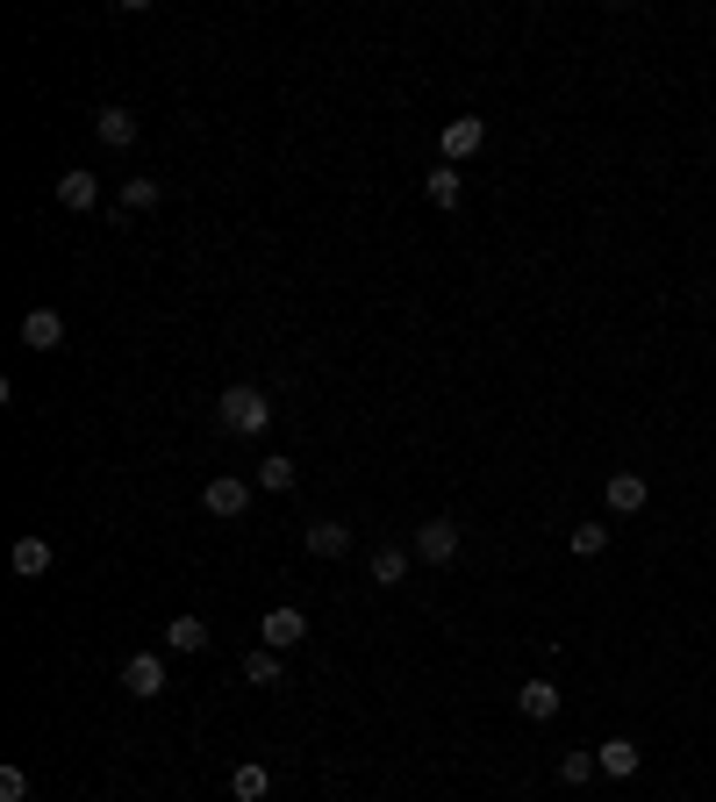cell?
<instances>
[{"label": "cell", "instance_id": "15", "mask_svg": "<svg viewBox=\"0 0 716 802\" xmlns=\"http://www.w3.org/2000/svg\"><path fill=\"white\" fill-rule=\"evenodd\" d=\"M230 795H237V802H266V795H273V774L258 767V760H244V767L230 774Z\"/></svg>", "mask_w": 716, "mask_h": 802}, {"label": "cell", "instance_id": "23", "mask_svg": "<svg viewBox=\"0 0 716 802\" xmlns=\"http://www.w3.org/2000/svg\"><path fill=\"white\" fill-rule=\"evenodd\" d=\"M0 802H29V774L22 767H0Z\"/></svg>", "mask_w": 716, "mask_h": 802}, {"label": "cell", "instance_id": "4", "mask_svg": "<svg viewBox=\"0 0 716 802\" xmlns=\"http://www.w3.org/2000/svg\"><path fill=\"white\" fill-rule=\"evenodd\" d=\"M201 509H208V516H222V523H230V516H244V509H251V480L215 473V480L201 488Z\"/></svg>", "mask_w": 716, "mask_h": 802}, {"label": "cell", "instance_id": "1", "mask_svg": "<svg viewBox=\"0 0 716 802\" xmlns=\"http://www.w3.org/2000/svg\"><path fill=\"white\" fill-rule=\"evenodd\" d=\"M215 423L237 430V437H258V430H273V394L251 387V380H237V387L215 394Z\"/></svg>", "mask_w": 716, "mask_h": 802}, {"label": "cell", "instance_id": "16", "mask_svg": "<svg viewBox=\"0 0 716 802\" xmlns=\"http://www.w3.org/2000/svg\"><path fill=\"white\" fill-rule=\"evenodd\" d=\"M308 552H316V559H344V552H351V530L344 523H308Z\"/></svg>", "mask_w": 716, "mask_h": 802}, {"label": "cell", "instance_id": "17", "mask_svg": "<svg viewBox=\"0 0 716 802\" xmlns=\"http://www.w3.org/2000/svg\"><path fill=\"white\" fill-rule=\"evenodd\" d=\"M165 645L172 652H208V624H201V616H172V624H165Z\"/></svg>", "mask_w": 716, "mask_h": 802}, {"label": "cell", "instance_id": "12", "mask_svg": "<svg viewBox=\"0 0 716 802\" xmlns=\"http://www.w3.org/2000/svg\"><path fill=\"white\" fill-rule=\"evenodd\" d=\"M58 201H65L72 215H86V208H101V180H94V172H58Z\"/></svg>", "mask_w": 716, "mask_h": 802}, {"label": "cell", "instance_id": "19", "mask_svg": "<svg viewBox=\"0 0 716 802\" xmlns=\"http://www.w3.org/2000/svg\"><path fill=\"white\" fill-rule=\"evenodd\" d=\"M423 194H430V201H437V208H459V172H452V165L423 172Z\"/></svg>", "mask_w": 716, "mask_h": 802}, {"label": "cell", "instance_id": "24", "mask_svg": "<svg viewBox=\"0 0 716 802\" xmlns=\"http://www.w3.org/2000/svg\"><path fill=\"white\" fill-rule=\"evenodd\" d=\"M122 208H158V180H129V187H122Z\"/></svg>", "mask_w": 716, "mask_h": 802}, {"label": "cell", "instance_id": "10", "mask_svg": "<svg viewBox=\"0 0 716 802\" xmlns=\"http://www.w3.org/2000/svg\"><path fill=\"white\" fill-rule=\"evenodd\" d=\"M94 137H101L108 151H129L144 129H137V115H129V108H101V115H94Z\"/></svg>", "mask_w": 716, "mask_h": 802}, {"label": "cell", "instance_id": "7", "mask_svg": "<svg viewBox=\"0 0 716 802\" xmlns=\"http://www.w3.org/2000/svg\"><path fill=\"white\" fill-rule=\"evenodd\" d=\"M602 502H609V516H638V509L652 502V488H645V473H609Z\"/></svg>", "mask_w": 716, "mask_h": 802}, {"label": "cell", "instance_id": "2", "mask_svg": "<svg viewBox=\"0 0 716 802\" xmlns=\"http://www.w3.org/2000/svg\"><path fill=\"white\" fill-rule=\"evenodd\" d=\"M409 552H416L423 566H452V559H459V523H452V516H423Z\"/></svg>", "mask_w": 716, "mask_h": 802}, {"label": "cell", "instance_id": "3", "mask_svg": "<svg viewBox=\"0 0 716 802\" xmlns=\"http://www.w3.org/2000/svg\"><path fill=\"white\" fill-rule=\"evenodd\" d=\"M122 688H129V695L137 702H158L165 695V659H158V652H129V659H122Z\"/></svg>", "mask_w": 716, "mask_h": 802}, {"label": "cell", "instance_id": "11", "mask_svg": "<svg viewBox=\"0 0 716 802\" xmlns=\"http://www.w3.org/2000/svg\"><path fill=\"white\" fill-rule=\"evenodd\" d=\"M516 710H523L530 724H552L559 717V681H523L516 688Z\"/></svg>", "mask_w": 716, "mask_h": 802}, {"label": "cell", "instance_id": "13", "mask_svg": "<svg viewBox=\"0 0 716 802\" xmlns=\"http://www.w3.org/2000/svg\"><path fill=\"white\" fill-rule=\"evenodd\" d=\"M595 760H602V774H609V781H631V774L645 767V752H638L631 738H609V745H602Z\"/></svg>", "mask_w": 716, "mask_h": 802}, {"label": "cell", "instance_id": "14", "mask_svg": "<svg viewBox=\"0 0 716 802\" xmlns=\"http://www.w3.org/2000/svg\"><path fill=\"white\" fill-rule=\"evenodd\" d=\"M409 566H416V552H409V545H380V552H373V581H380V588H394V581H409Z\"/></svg>", "mask_w": 716, "mask_h": 802}, {"label": "cell", "instance_id": "8", "mask_svg": "<svg viewBox=\"0 0 716 802\" xmlns=\"http://www.w3.org/2000/svg\"><path fill=\"white\" fill-rule=\"evenodd\" d=\"M22 344H29V351H58V344H65V316H58V308H29V316H22Z\"/></svg>", "mask_w": 716, "mask_h": 802}, {"label": "cell", "instance_id": "9", "mask_svg": "<svg viewBox=\"0 0 716 802\" xmlns=\"http://www.w3.org/2000/svg\"><path fill=\"white\" fill-rule=\"evenodd\" d=\"M8 566H15L22 581H44L58 566V552H51V538H15V552H8Z\"/></svg>", "mask_w": 716, "mask_h": 802}, {"label": "cell", "instance_id": "5", "mask_svg": "<svg viewBox=\"0 0 716 802\" xmlns=\"http://www.w3.org/2000/svg\"><path fill=\"white\" fill-rule=\"evenodd\" d=\"M258 638H266V652H287V645H301V638H308V616L294 609V602H287V609H266Z\"/></svg>", "mask_w": 716, "mask_h": 802}, {"label": "cell", "instance_id": "6", "mask_svg": "<svg viewBox=\"0 0 716 802\" xmlns=\"http://www.w3.org/2000/svg\"><path fill=\"white\" fill-rule=\"evenodd\" d=\"M480 144H487V122H480V115H452V122H444V165L473 158Z\"/></svg>", "mask_w": 716, "mask_h": 802}, {"label": "cell", "instance_id": "20", "mask_svg": "<svg viewBox=\"0 0 716 802\" xmlns=\"http://www.w3.org/2000/svg\"><path fill=\"white\" fill-rule=\"evenodd\" d=\"M595 774H602V760H595V752H566V760H559V781H566V788H588Z\"/></svg>", "mask_w": 716, "mask_h": 802}, {"label": "cell", "instance_id": "18", "mask_svg": "<svg viewBox=\"0 0 716 802\" xmlns=\"http://www.w3.org/2000/svg\"><path fill=\"white\" fill-rule=\"evenodd\" d=\"M294 480H301V466H294V459H258V488H266V495H287Z\"/></svg>", "mask_w": 716, "mask_h": 802}, {"label": "cell", "instance_id": "22", "mask_svg": "<svg viewBox=\"0 0 716 802\" xmlns=\"http://www.w3.org/2000/svg\"><path fill=\"white\" fill-rule=\"evenodd\" d=\"M566 545H573V559H595V552L609 545V523H573V538H566Z\"/></svg>", "mask_w": 716, "mask_h": 802}, {"label": "cell", "instance_id": "21", "mask_svg": "<svg viewBox=\"0 0 716 802\" xmlns=\"http://www.w3.org/2000/svg\"><path fill=\"white\" fill-rule=\"evenodd\" d=\"M244 681H251V688H280V652L258 645L251 659H244Z\"/></svg>", "mask_w": 716, "mask_h": 802}]
</instances>
